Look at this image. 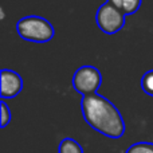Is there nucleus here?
<instances>
[{
    "label": "nucleus",
    "instance_id": "obj_1",
    "mask_svg": "<svg viewBox=\"0 0 153 153\" xmlns=\"http://www.w3.org/2000/svg\"><path fill=\"white\" fill-rule=\"evenodd\" d=\"M83 118L94 130L109 138H120L125 133V122L120 110L105 97L91 94L82 97Z\"/></svg>",
    "mask_w": 153,
    "mask_h": 153
},
{
    "label": "nucleus",
    "instance_id": "obj_2",
    "mask_svg": "<svg viewBox=\"0 0 153 153\" xmlns=\"http://www.w3.org/2000/svg\"><path fill=\"white\" fill-rule=\"evenodd\" d=\"M16 31L24 40L35 43H46L55 35L53 24L45 18L36 15L24 16L16 23Z\"/></svg>",
    "mask_w": 153,
    "mask_h": 153
},
{
    "label": "nucleus",
    "instance_id": "obj_3",
    "mask_svg": "<svg viewBox=\"0 0 153 153\" xmlns=\"http://www.w3.org/2000/svg\"><path fill=\"white\" fill-rule=\"evenodd\" d=\"M95 22L102 32L108 35H113L121 31L125 26V12L121 8L113 5L111 3L106 1L98 8Z\"/></svg>",
    "mask_w": 153,
    "mask_h": 153
},
{
    "label": "nucleus",
    "instance_id": "obj_4",
    "mask_svg": "<svg viewBox=\"0 0 153 153\" xmlns=\"http://www.w3.org/2000/svg\"><path fill=\"white\" fill-rule=\"evenodd\" d=\"M71 83L75 91L82 94V97L97 94L98 89L102 85V75L97 67L82 66L74 73Z\"/></svg>",
    "mask_w": 153,
    "mask_h": 153
},
{
    "label": "nucleus",
    "instance_id": "obj_5",
    "mask_svg": "<svg viewBox=\"0 0 153 153\" xmlns=\"http://www.w3.org/2000/svg\"><path fill=\"white\" fill-rule=\"evenodd\" d=\"M0 95L3 100L5 98H15L23 89V79L13 70H1L0 73Z\"/></svg>",
    "mask_w": 153,
    "mask_h": 153
},
{
    "label": "nucleus",
    "instance_id": "obj_6",
    "mask_svg": "<svg viewBox=\"0 0 153 153\" xmlns=\"http://www.w3.org/2000/svg\"><path fill=\"white\" fill-rule=\"evenodd\" d=\"M58 153H83V149L74 138H63L59 144Z\"/></svg>",
    "mask_w": 153,
    "mask_h": 153
},
{
    "label": "nucleus",
    "instance_id": "obj_7",
    "mask_svg": "<svg viewBox=\"0 0 153 153\" xmlns=\"http://www.w3.org/2000/svg\"><path fill=\"white\" fill-rule=\"evenodd\" d=\"M143 0H122L121 10L125 12V15H132L138 11Z\"/></svg>",
    "mask_w": 153,
    "mask_h": 153
},
{
    "label": "nucleus",
    "instance_id": "obj_8",
    "mask_svg": "<svg viewBox=\"0 0 153 153\" xmlns=\"http://www.w3.org/2000/svg\"><path fill=\"white\" fill-rule=\"evenodd\" d=\"M126 153H153L152 143H136L128 148Z\"/></svg>",
    "mask_w": 153,
    "mask_h": 153
},
{
    "label": "nucleus",
    "instance_id": "obj_9",
    "mask_svg": "<svg viewBox=\"0 0 153 153\" xmlns=\"http://www.w3.org/2000/svg\"><path fill=\"white\" fill-rule=\"evenodd\" d=\"M141 87L148 95H153V70H149L141 79Z\"/></svg>",
    "mask_w": 153,
    "mask_h": 153
},
{
    "label": "nucleus",
    "instance_id": "obj_10",
    "mask_svg": "<svg viewBox=\"0 0 153 153\" xmlns=\"http://www.w3.org/2000/svg\"><path fill=\"white\" fill-rule=\"evenodd\" d=\"M0 108H1V128H5L11 121V110L4 101L0 102Z\"/></svg>",
    "mask_w": 153,
    "mask_h": 153
},
{
    "label": "nucleus",
    "instance_id": "obj_11",
    "mask_svg": "<svg viewBox=\"0 0 153 153\" xmlns=\"http://www.w3.org/2000/svg\"><path fill=\"white\" fill-rule=\"evenodd\" d=\"M109 3H111L113 5H116V7L121 8V4H122V0H108Z\"/></svg>",
    "mask_w": 153,
    "mask_h": 153
}]
</instances>
